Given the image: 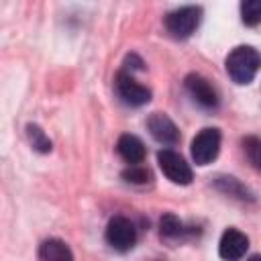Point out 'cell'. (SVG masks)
Masks as SVG:
<instances>
[{"mask_svg": "<svg viewBox=\"0 0 261 261\" xmlns=\"http://www.w3.org/2000/svg\"><path fill=\"white\" fill-rule=\"evenodd\" d=\"M261 67V55L251 45L234 47L226 57V73L237 84H249Z\"/></svg>", "mask_w": 261, "mask_h": 261, "instance_id": "6da1fadb", "label": "cell"}, {"mask_svg": "<svg viewBox=\"0 0 261 261\" xmlns=\"http://www.w3.org/2000/svg\"><path fill=\"white\" fill-rule=\"evenodd\" d=\"M249 249V239L237 228H226L218 243V255L224 261H239Z\"/></svg>", "mask_w": 261, "mask_h": 261, "instance_id": "52a82bcc", "label": "cell"}, {"mask_svg": "<svg viewBox=\"0 0 261 261\" xmlns=\"http://www.w3.org/2000/svg\"><path fill=\"white\" fill-rule=\"evenodd\" d=\"M147 126H149V130H151V135H153L159 143H163V145H173V143H177V139H179L177 126H175L173 120H171L167 114H163V112H153V114L149 116V120H147Z\"/></svg>", "mask_w": 261, "mask_h": 261, "instance_id": "9c48e42d", "label": "cell"}, {"mask_svg": "<svg viewBox=\"0 0 261 261\" xmlns=\"http://www.w3.org/2000/svg\"><path fill=\"white\" fill-rule=\"evenodd\" d=\"M106 241L114 251H120V253L133 249V245L137 241L135 224L124 216L110 218V222L106 226Z\"/></svg>", "mask_w": 261, "mask_h": 261, "instance_id": "277c9868", "label": "cell"}, {"mask_svg": "<svg viewBox=\"0 0 261 261\" xmlns=\"http://www.w3.org/2000/svg\"><path fill=\"white\" fill-rule=\"evenodd\" d=\"M27 137H29L31 145H33L37 151H41V153H49V151H51V141L47 139V135H45L37 124H29V126H27Z\"/></svg>", "mask_w": 261, "mask_h": 261, "instance_id": "4fadbf2b", "label": "cell"}, {"mask_svg": "<svg viewBox=\"0 0 261 261\" xmlns=\"http://www.w3.org/2000/svg\"><path fill=\"white\" fill-rule=\"evenodd\" d=\"M241 18L245 24L255 27L261 22V0H247L241 4Z\"/></svg>", "mask_w": 261, "mask_h": 261, "instance_id": "7c38bea8", "label": "cell"}, {"mask_svg": "<svg viewBox=\"0 0 261 261\" xmlns=\"http://www.w3.org/2000/svg\"><path fill=\"white\" fill-rule=\"evenodd\" d=\"M247 261H261V255H253V257H249Z\"/></svg>", "mask_w": 261, "mask_h": 261, "instance_id": "e0dca14e", "label": "cell"}, {"mask_svg": "<svg viewBox=\"0 0 261 261\" xmlns=\"http://www.w3.org/2000/svg\"><path fill=\"white\" fill-rule=\"evenodd\" d=\"M122 177L126 181H133V184H145V181H149L151 173H149V169H145L141 165H130L128 169L122 171Z\"/></svg>", "mask_w": 261, "mask_h": 261, "instance_id": "9a60e30c", "label": "cell"}, {"mask_svg": "<svg viewBox=\"0 0 261 261\" xmlns=\"http://www.w3.org/2000/svg\"><path fill=\"white\" fill-rule=\"evenodd\" d=\"M159 226H161V234L163 237H177L181 232V222L173 214H165L161 218V224Z\"/></svg>", "mask_w": 261, "mask_h": 261, "instance_id": "2e32d148", "label": "cell"}, {"mask_svg": "<svg viewBox=\"0 0 261 261\" xmlns=\"http://www.w3.org/2000/svg\"><path fill=\"white\" fill-rule=\"evenodd\" d=\"M200 16H202L200 6H184L165 16V27L175 39H186L198 29Z\"/></svg>", "mask_w": 261, "mask_h": 261, "instance_id": "7a4b0ae2", "label": "cell"}, {"mask_svg": "<svg viewBox=\"0 0 261 261\" xmlns=\"http://www.w3.org/2000/svg\"><path fill=\"white\" fill-rule=\"evenodd\" d=\"M41 259L43 261H73L69 247L59 239H49L41 245Z\"/></svg>", "mask_w": 261, "mask_h": 261, "instance_id": "8fae6325", "label": "cell"}, {"mask_svg": "<svg viewBox=\"0 0 261 261\" xmlns=\"http://www.w3.org/2000/svg\"><path fill=\"white\" fill-rule=\"evenodd\" d=\"M192 159L198 165H208L216 159L220 151V130L218 128H202L192 139Z\"/></svg>", "mask_w": 261, "mask_h": 261, "instance_id": "3957f363", "label": "cell"}, {"mask_svg": "<svg viewBox=\"0 0 261 261\" xmlns=\"http://www.w3.org/2000/svg\"><path fill=\"white\" fill-rule=\"evenodd\" d=\"M114 86H116V92H118L120 100L124 104H128V106H143V104H147L151 100V92L145 86H141L137 80H133L128 73H124V71H120L116 75Z\"/></svg>", "mask_w": 261, "mask_h": 261, "instance_id": "8992f818", "label": "cell"}, {"mask_svg": "<svg viewBox=\"0 0 261 261\" xmlns=\"http://www.w3.org/2000/svg\"><path fill=\"white\" fill-rule=\"evenodd\" d=\"M186 90H188L190 96H192L198 104H202L204 108H216V104H218V94H216L214 86H212L206 77H202V75H198V73H190V75L186 77Z\"/></svg>", "mask_w": 261, "mask_h": 261, "instance_id": "ba28073f", "label": "cell"}, {"mask_svg": "<svg viewBox=\"0 0 261 261\" xmlns=\"http://www.w3.org/2000/svg\"><path fill=\"white\" fill-rule=\"evenodd\" d=\"M118 155L128 163V165H139L145 159V145L139 137L135 135H122L118 139Z\"/></svg>", "mask_w": 261, "mask_h": 261, "instance_id": "30bf717a", "label": "cell"}, {"mask_svg": "<svg viewBox=\"0 0 261 261\" xmlns=\"http://www.w3.org/2000/svg\"><path fill=\"white\" fill-rule=\"evenodd\" d=\"M157 161H159V167L161 171L167 175V179H171L173 184H190L192 181V169L190 165L184 161L181 155H177L175 151H169V149H163L157 153Z\"/></svg>", "mask_w": 261, "mask_h": 261, "instance_id": "5b68a950", "label": "cell"}, {"mask_svg": "<svg viewBox=\"0 0 261 261\" xmlns=\"http://www.w3.org/2000/svg\"><path fill=\"white\" fill-rule=\"evenodd\" d=\"M243 149H245L249 161H251L257 169H261V139H257V137H247V139L243 141Z\"/></svg>", "mask_w": 261, "mask_h": 261, "instance_id": "5bb4252c", "label": "cell"}]
</instances>
